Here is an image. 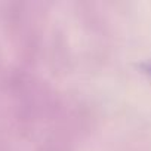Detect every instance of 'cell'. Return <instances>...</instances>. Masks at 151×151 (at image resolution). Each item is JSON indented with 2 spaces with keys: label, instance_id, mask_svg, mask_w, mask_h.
Returning a JSON list of instances; mask_svg holds the SVG:
<instances>
[{
  "label": "cell",
  "instance_id": "cell-1",
  "mask_svg": "<svg viewBox=\"0 0 151 151\" xmlns=\"http://www.w3.org/2000/svg\"><path fill=\"white\" fill-rule=\"evenodd\" d=\"M144 68H145V71H147V73H150V74H151V64H148V65H145Z\"/></svg>",
  "mask_w": 151,
  "mask_h": 151
}]
</instances>
